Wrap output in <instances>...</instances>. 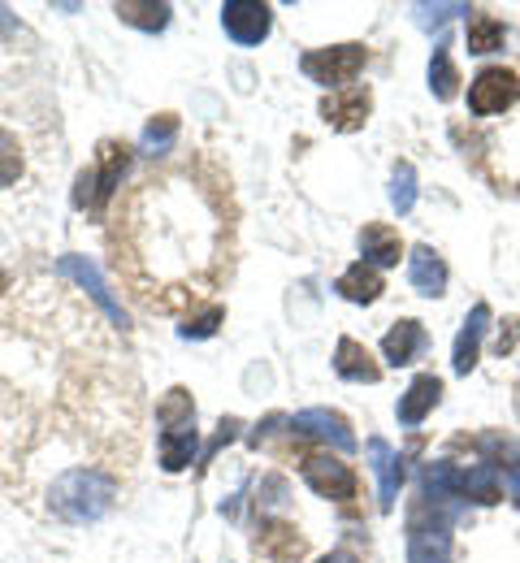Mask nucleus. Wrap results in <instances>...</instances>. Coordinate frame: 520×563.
Instances as JSON below:
<instances>
[{
	"mask_svg": "<svg viewBox=\"0 0 520 563\" xmlns=\"http://www.w3.org/2000/svg\"><path fill=\"white\" fill-rule=\"evenodd\" d=\"M455 494H460V498H473V503H499V498H504L499 468H495V464L460 468V473H455Z\"/></svg>",
	"mask_w": 520,
	"mask_h": 563,
	"instance_id": "obj_19",
	"label": "nucleus"
},
{
	"mask_svg": "<svg viewBox=\"0 0 520 563\" xmlns=\"http://www.w3.org/2000/svg\"><path fill=\"white\" fill-rule=\"evenodd\" d=\"M451 13H473V9H468V4H417V22H421V26L446 22Z\"/></svg>",
	"mask_w": 520,
	"mask_h": 563,
	"instance_id": "obj_30",
	"label": "nucleus"
},
{
	"mask_svg": "<svg viewBox=\"0 0 520 563\" xmlns=\"http://www.w3.org/2000/svg\"><path fill=\"white\" fill-rule=\"evenodd\" d=\"M334 290H339L343 299H352V303H373V299H377L386 286H381V274H377L373 265L356 261V265H352L343 278L334 282Z\"/></svg>",
	"mask_w": 520,
	"mask_h": 563,
	"instance_id": "obj_22",
	"label": "nucleus"
},
{
	"mask_svg": "<svg viewBox=\"0 0 520 563\" xmlns=\"http://www.w3.org/2000/svg\"><path fill=\"white\" fill-rule=\"evenodd\" d=\"M234 433H239V421H222V429H218V438H213V442H209V451H204V460H213V455L222 451V446L230 442V438H234Z\"/></svg>",
	"mask_w": 520,
	"mask_h": 563,
	"instance_id": "obj_32",
	"label": "nucleus"
},
{
	"mask_svg": "<svg viewBox=\"0 0 520 563\" xmlns=\"http://www.w3.org/2000/svg\"><path fill=\"white\" fill-rule=\"evenodd\" d=\"M296 433L303 438H317V442H330L334 451H356V433H352V424L347 417H339V412H330V408H308V412H299L296 421H291Z\"/></svg>",
	"mask_w": 520,
	"mask_h": 563,
	"instance_id": "obj_9",
	"label": "nucleus"
},
{
	"mask_svg": "<svg viewBox=\"0 0 520 563\" xmlns=\"http://www.w3.org/2000/svg\"><path fill=\"white\" fill-rule=\"evenodd\" d=\"M425 352V325L421 321H395L381 339V355L399 368V364H412L417 355Z\"/></svg>",
	"mask_w": 520,
	"mask_h": 563,
	"instance_id": "obj_17",
	"label": "nucleus"
},
{
	"mask_svg": "<svg viewBox=\"0 0 520 563\" xmlns=\"http://www.w3.org/2000/svg\"><path fill=\"white\" fill-rule=\"evenodd\" d=\"M504 22L495 13H473L468 18V53H495L504 48Z\"/></svg>",
	"mask_w": 520,
	"mask_h": 563,
	"instance_id": "obj_24",
	"label": "nucleus"
},
{
	"mask_svg": "<svg viewBox=\"0 0 520 563\" xmlns=\"http://www.w3.org/2000/svg\"><path fill=\"white\" fill-rule=\"evenodd\" d=\"M390 205H395V212H399V217H403V212H412V205H417V169H412L408 161H399V165H395Z\"/></svg>",
	"mask_w": 520,
	"mask_h": 563,
	"instance_id": "obj_27",
	"label": "nucleus"
},
{
	"mask_svg": "<svg viewBox=\"0 0 520 563\" xmlns=\"http://www.w3.org/2000/svg\"><path fill=\"white\" fill-rule=\"evenodd\" d=\"M156 421H161V429H196V404H191V390H182V386L165 390V399L156 404Z\"/></svg>",
	"mask_w": 520,
	"mask_h": 563,
	"instance_id": "obj_23",
	"label": "nucleus"
},
{
	"mask_svg": "<svg viewBox=\"0 0 520 563\" xmlns=\"http://www.w3.org/2000/svg\"><path fill=\"white\" fill-rule=\"evenodd\" d=\"M222 321H225V308H222V303H209L204 312H196V317H187V321L178 325V334H182V339H213Z\"/></svg>",
	"mask_w": 520,
	"mask_h": 563,
	"instance_id": "obj_28",
	"label": "nucleus"
},
{
	"mask_svg": "<svg viewBox=\"0 0 520 563\" xmlns=\"http://www.w3.org/2000/svg\"><path fill=\"white\" fill-rule=\"evenodd\" d=\"M369 109H373L369 91H361V87H343V91H330L321 100V118L334 131H361L369 122Z\"/></svg>",
	"mask_w": 520,
	"mask_h": 563,
	"instance_id": "obj_10",
	"label": "nucleus"
},
{
	"mask_svg": "<svg viewBox=\"0 0 520 563\" xmlns=\"http://www.w3.org/2000/svg\"><path fill=\"white\" fill-rule=\"evenodd\" d=\"M520 343V317H508L504 325H499V339H495V352L499 355H512Z\"/></svg>",
	"mask_w": 520,
	"mask_h": 563,
	"instance_id": "obj_31",
	"label": "nucleus"
},
{
	"mask_svg": "<svg viewBox=\"0 0 520 563\" xmlns=\"http://www.w3.org/2000/svg\"><path fill=\"white\" fill-rule=\"evenodd\" d=\"M520 100V74L504 70V66H486L468 82V113L477 118H490V113H504Z\"/></svg>",
	"mask_w": 520,
	"mask_h": 563,
	"instance_id": "obj_5",
	"label": "nucleus"
},
{
	"mask_svg": "<svg viewBox=\"0 0 520 563\" xmlns=\"http://www.w3.org/2000/svg\"><path fill=\"white\" fill-rule=\"evenodd\" d=\"M334 373L343 377V382H381V368H377V360L369 355L365 343H356V339H339V347H334Z\"/></svg>",
	"mask_w": 520,
	"mask_h": 563,
	"instance_id": "obj_15",
	"label": "nucleus"
},
{
	"mask_svg": "<svg viewBox=\"0 0 520 563\" xmlns=\"http://www.w3.org/2000/svg\"><path fill=\"white\" fill-rule=\"evenodd\" d=\"M57 274H62V278H75L78 286L104 308V317H109L118 330H126V308L118 303V295L109 290V282L100 278V269H96L87 256H62V261H57Z\"/></svg>",
	"mask_w": 520,
	"mask_h": 563,
	"instance_id": "obj_7",
	"label": "nucleus"
},
{
	"mask_svg": "<svg viewBox=\"0 0 520 563\" xmlns=\"http://www.w3.org/2000/svg\"><path fill=\"white\" fill-rule=\"evenodd\" d=\"M439 399H443V382L434 377V373H421V377H412V386L399 395V421L403 424H421L434 408H439Z\"/></svg>",
	"mask_w": 520,
	"mask_h": 563,
	"instance_id": "obj_13",
	"label": "nucleus"
},
{
	"mask_svg": "<svg viewBox=\"0 0 520 563\" xmlns=\"http://www.w3.org/2000/svg\"><path fill=\"white\" fill-rule=\"evenodd\" d=\"M4 286H9V278H4V274H0V290H4Z\"/></svg>",
	"mask_w": 520,
	"mask_h": 563,
	"instance_id": "obj_36",
	"label": "nucleus"
},
{
	"mask_svg": "<svg viewBox=\"0 0 520 563\" xmlns=\"http://www.w3.org/2000/svg\"><path fill=\"white\" fill-rule=\"evenodd\" d=\"M299 473H303V482L321 494V498H334V503H352L356 490H361L352 464H343V460H334V455H308V460L299 464Z\"/></svg>",
	"mask_w": 520,
	"mask_h": 563,
	"instance_id": "obj_6",
	"label": "nucleus"
},
{
	"mask_svg": "<svg viewBox=\"0 0 520 563\" xmlns=\"http://www.w3.org/2000/svg\"><path fill=\"white\" fill-rule=\"evenodd\" d=\"M446 503L425 498L417 511H412V525H408V560L412 563H446L451 555V516L443 511Z\"/></svg>",
	"mask_w": 520,
	"mask_h": 563,
	"instance_id": "obj_3",
	"label": "nucleus"
},
{
	"mask_svg": "<svg viewBox=\"0 0 520 563\" xmlns=\"http://www.w3.org/2000/svg\"><path fill=\"white\" fill-rule=\"evenodd\" d=\"M321 563H356V555H347V551H334V555H325Z\"/></svg>",
	"mask_w": 520,
	"mask_h": 563,
	"instance_id": "obj_34",
	"label": "nucleus"
},
{
	"mask_svg": "<svg viewBox=\"0 0 520 563\" xmlns=\"http://www.w3.org/2000/svg\"><path fill=\"white\" fill-rule=\"evenodd\" d=\"M361 252H365V265L386 269V265H399V256H403V239H399L395 225L369 221V225L361 230Z\"/></svg>",
	"mask_w": 520,
	"mask_h": 563,
	"instance_id": "obj_14",
	"label": "nucleus"
},
{
	"mask_svg": "<svg viewBox=\"0 0 520 563\" xmlns=\"http://www.w3.org/2000/svg\"><path fill=\"white\" fill-rule=\"evenodd\" d=\"M196 446H200L196 429H161V468L165 473L191 468L196 464Z\"/></svg>",
	"mask_w": 520,
	"mask_h": 563,
	"instance_id": "obj_20",
	"label": "nucleus"
},
{
	"mask_svg": "<svg viewBox=\"0 0 520 563\" xmlns=\"http://www.w3.org/2000/svg\"><path fill=\"white\" fill-rule=\"evenodd\" d=\"M430 91H434L439 100H451V96L460 91V70H455V62H451V44H446V40H439L434 62H430Z\"/></svg>",
	"mask_w": 520,
	"mask_h": 563,
	"instance_id": "obj_25",
	"label": "nucleus"
},
{
	"mask_svg": "<svg viewBox=\"0 0 520 563\" xmlns=\"http://www.w3.org/2000/svg\"><path fill=\"white\" fill-rule=\"evenodd\" d=\"M0 31H13V13L0 4Z\"/></svg>",
	"mask_w": 520,
	"mask_h": 563,
	"instance_id": "obj_35",
	"label": "nucleus"
},
{
	"mask_svg": "<svg viewBox=\"0 0 520 563\" xmlns=\"http://www.w3.org/2000/svg\"><path fill=\"white\" fill-rule=\"evenodd\" d=\"M365 62H369V53H365V44H334V48H312V53H303L299 57V70L303 78H312V82H321V87H347L356 74L365 70Z\"/></svg>",
	"mask_w": 520,
	"mask_h": 563,
	"instance_id": "obj_4",
	"label": "nucleus"
},
{
	"mask_svg": "<svg viewBox=\"0 0 520 563\" xmlns=\"http://www.w3.org/2000/svg\"><path fill=\"white\" fill-rule=\"evenodd\" d=\"M408 282H412V290H421V295L439 299V295L446 290L443 256H439L434 247H412V256H408Z\"/></svg>",
	"mask_w": 520,
	"mask_h": 563,
	"instance_id": "obj_16",
	"label": "nucleus"
},
{
	"mask_svg": "<svg viewBox=\"0 0 520 563\" xmlns=\"http://www.w3.org/2000/svg\"><path fill=\"white\" fill-rule=\"evenodd\" d=\"M486 325H490V308L477 303V308L464 317L460 334H455V352H451V368H455V373H473V364H477V355H482V334H486Z\"/></svg>",
	"mask_w": 520,
	"mask_h": 563,
	"instance_id": "obj_12",
	"label": "nucleus"
},
{
	"mask_svg": "<svg viewBox=\"0 0 520 563\" xmlns=\"http://www.w3.org/2000/svg\"><path fill=\"white\" fill-rule=\"evenodd\" d=\"M256 551L274 563H291L303 555V538H299L296 525H287V520H269V525L261 529V538H256Z\"/></svg>",
	"mask_w": 520,
	"mask_h": 563,
	"instance_id": "obj_18",
	"label": "nucleus"
},
{
	"mask_svg": "<svg viewBox=\"0 0 520 563\" xmlns=\"http://www.w3.org/2000/svg\"><path fill=\"white\" fill-rule=\"evenodd\" d=\"M113 13L126 22V26H140V31H165L169 26V4L165 0H118Z\"/></svg>",
	"mask_w": 520,
	"mask_h": 563,
	"instance_id": "obj_21",
	"label": "nucleus"
},
{
	"mask_svg": "<svg viewBox=\"0 0 520 563\" xmlns=\"http://www.w3.org/2000/svg\"><path fill=\"white\" fill-rule=\"evenodd\" d=\"M222 26L234 44H261L274 26V9L269 4H256V0H225L222 4Z\"/></svg>",
	"mask_w": 520,
	"mask_h": 563,
	"instance_id": "obj_8",
	"label": "nucleus"
},
{
	"mask_svg": "<svg viewBox=\"0 0 520 563\" xmlns=\"http://www.w3.org/2000/svg\"><path fill=\"white\" fill-rule=\"evenodd\" d=\"M174 140H178V118H174V113H156L148 126H144L140 147H144L148 156H165V152L174 147Z\"/></svg>",
	"mask_w": 520,
	"mask_h": 563,
	"instance_id": "obj_26",
	"label": "nucleus"
},
{
	"mask_svg": "<svg viewBox=\"0 0 520 563\" xmlns=\"http://www.w3.org/2000/svg\"><path fill=\"white\" fill-rule=\"evenodd\" d=\"M22 178V143L18 135L0 131V187H13Z\"/></svg>",
	"mask_w": 520,
	"mask_h": 563,
	"instance_id": "obj_29",
	"label": "nucleus"
},
{
	"mask_svg": "<svg viewBox=\"0 0 520 563\" xmlns=\"http://www.w3.org/2000/svg\"><path fill=\"white\" fill-rule=\"evenodd\" d=\"M504 482H508V490H512V498L520 503V460H512L508 464V473H504Z\"/></svg>",
	"mask_w": 520,
	"mask_h": 563,
	"instance_id": "obj_33",
	"label": "nucleus"
},
{
	"mask_svg": "<svg viewBox=\"0 0 520 563\" xmlns=\"http://www.w3.org/2000/svg\"><path fill=\"white\" fill-rule=\"evenodd\" d=\"M118 503V477L96 468V464H75L62 468L48 486V511L66 525H87L100 520L109 507Z\"/></svg>",
	"mask_w": 520,
	"mask_h": 563,
	"instance_id": "obj_1",
	"label": "nucleus"
},
{
	"mask_svg": "<svg viewBox=\"0 0 520 563\" xmlns=\"http://www.w3.org/2000/svg\"><path fill=\"white\" fill-rule=\"evenodd\" d=\"M369 460L373 473H377V507L390 511L395 498H399V486H403V464H399V455L390 451L386 438H369Z\"/></svg>",
	"mask_w": 520,
	"mask_h": 563,
	"instance_id": "obj_11",
	"label": "nucleus"
},
{
	"mask_svg": "<svg viewBox=\"0 0 520 563\" xmlns=\"http://www.w3.org/2000/svg\"><path fill=\"white\" fill-rule=\"evenodd\" d=\"M126 165H131V147H126V143H113V140L100 143V156H96V165L78 174V187H75V205H78V209H91V212L104 209V205L113 200V191L122 187V174H126Z\"/></svg>",
	"mask_w": 520,
	"mask_h": 563,
	"instance_id": "obj_2",
	"label": "nucleus"
}]
</instances>
